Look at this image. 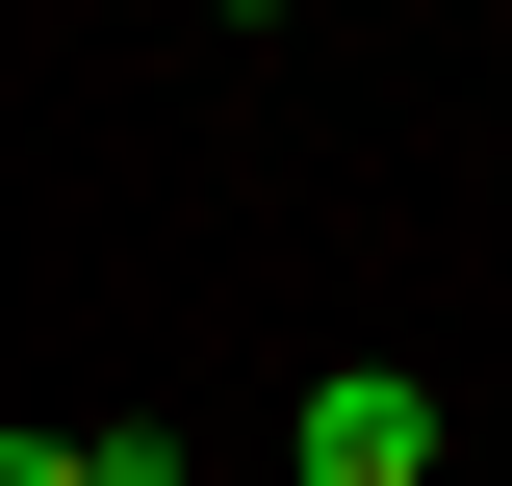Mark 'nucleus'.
<instances>
[{"instance_id": "1", "label": "nucleus", "mask_w": 512, "mask_h": 486, "mask_svg": "<svg viewBox=\"0 0 512 486\" xmlns=\"http://www.w3.org/2000/svg\"><path fill=\"white\" fill-rule=\"evenodd\" d=\"M436 461H461V435H436L410 359H333L308 410H282V486H436Z\"/></svg>"}, {"instance_id": "2", "label": "nucleus", "mask_w": 512, "mask_h": 486, "mask_svg": "<svg viewBox=\"0 0 512 486\" xmlns=\"http://www.w3.org/2000/svg\"><path fill=\"white\" fill-rule=\"evenodd\" d=\"M0 486H103V461H77V435H0Z\"/></svg>"}, {"instance_id": "3", "label": "nucleus", "mask_w": 512, "mask_h": 486, "mask_svg": "<svg viewBox=\"0 0 512 486\" xmlns=\"http://www.w3.org/2000/svg\"><path fill=\"white\" fill-rule=\"evenodd\" d=\"M436 486H461V461H436Z\"/></svg>"}]
</instances>
